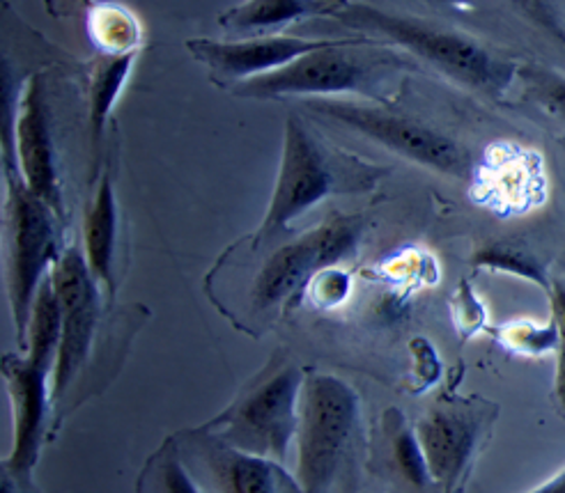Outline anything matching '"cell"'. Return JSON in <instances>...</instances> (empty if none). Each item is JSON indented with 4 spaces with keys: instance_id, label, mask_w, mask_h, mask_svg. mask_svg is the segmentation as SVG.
<instances>
[{
    "instance_id": "cell-1",
    "label": "cell",
    "mask_w": 565,
    "mask_h": 493,
    "mask_svg": "<svg viewBox=\"0 0 565 493\" xmlns=\"http://www.w3.org/2000/svg\"><path fill=\"white\" fill-rule=\"evenodd\" d=\"M382 170L359 159H350L327 150L310 133L299 115H290L282 133V152L276 184L267 212L253 232V248H260L282 229H288L306 212L318 207L322 200L341 193L371 191Z\"/></svg>"
},
{
    "instance_id": "cell-2",
    "label": "cell",
    "mask_w": 565,
    "mask_h": 493,
    "mask_svg": "<svg viewBox=\"0 0 565 493\" xmlns=\"http://www.w3.org/2000/svg\"><path fill=\"white\" fill-rule=\"evenodd\" d=\"M377 46V40L363 35L350 44L306 53L288 67L235 85L233 93L248 99L361 95L377 104L388 101L391 81L401 69H407V61L393 49Z\"/></svg>"
},
{
    "instance_id": "cell-3",
    "label": "cell",
    "mask_w": 565,
    "mask_h": 493,
    "mask_svg": "<svg viewBox=\"0 0 565 493\" xmlns=\"http://www.w3.org/2000/svg\"><path fill=\"white\" fill-rule=\"evenodd\" d=\"M6 175V282L19 350H25L28 324L40 287L63 255L58 218L42 197L25 186L17 159L3 150Z\"/></svg>"
},
{
    "instance_id": "cell-4",
    "label": "cell",
    "mask_w": 565,
    "mask_h": 493,
    "mask_svg": "<svg viewBox=\"0 0 565 493\" xmlns=\"http://www.w3.org/2000/svg\"><path fill=\"white\" fill-rule=\"evenodd\" d=\"M331 17L348 28H354V31H361V35H369L377 42L382 37L386 44L409 51L423 63L433 65L448 78L478 93L501 95L515 76V67L499 61L486 46L428 21L388 14L371 6L354 3L338 8Z\"/></svg>"
},
{
    "instance_id": "cell-5",
    "label": "cell",
    "mask_w": 565,
    "mask_h": 493,
    "mask_svg": "<svg viewBox=\"0 0 565 493\" xmlns=\"http://www.w3.org/2000/svg\"><path fill=\"white\" fill-rule=\"evenodd\" d=\"M359 395L341 376L306 374L299 397L297 484L301 493H327L341 469L359 422Z\"/></svg>"
},
{
    "instance_id": "cell-6",
    "label": "cell",
    "mask_w": 565,
    "mask_h": 493,
    "mask_svg": "<svg viewBox=\"0 0 565 493\" xmlns=\"http://www.w3.org/2000/svg\"><path fill=\"white\" fill-rule=\"evenodd\" d=\"M303 382V369L282 365L267 379L246 390L205 429L237 450L282 467L297 439Z\"/></svg>"
},
{
    "instance_id": "cell-7",
    "label": "cell",
    "mask_w": 565,
    "mask_h": 493,
    "mask_svg": "<svg viewBox=\"0 0 565 493\" xmlns=\"http://www.w3.org/2000/svg\"><path fill=\"white\" fill-rule=\"evenodd\" d=\"M363 229L365 221L361 216H331L295 242L280 246L253 282V306L260 312L295 310L310 282L354 255Z\"/></svg>"
},
{
    "instance_id": "cell-8",
    "label": "cell",
    "mask_w": 565,
    "mask_h": 493,
    "mask_svg": "<svg viewBox=\"0 0 565 493\" xmlns=\"http://www.w3.org/2000/svg\"><path fill=\"white\" fill-rule=\"evenodd\" d=\"M303 106L316 112L318 118L352 129L407 161L444 172L450 178H465L469 172V159L456 140L407 118V115L393 112L386 106L354 104L331 97L306 99Z\"/></svg>"
},
{
    "instance_id": "cell-9",
    "label": "cell",
    "mask_w": 565,
    "mask_h": 493,
    "mask_svg": "<svg viewBox=\"0 0 565 493\" xmlns=\"http://www.w3.org/2000/svg\"><path fill=\"white\" fill-rule=\"evenodd\" d=\"M51 282L63 308V342L51 379L53 401H58L88 361L99 324L102 285L88 267L86 253L76 246L63 250L51 271Z\"/></svg>"
},
{
    "instance_id": "cell-10",
    "label": "cell",
    "mask_w": 565,
    "mask_h": 493,
    "mask_svg": "<svg viewBox=\"0 0 565 493\" xmlns=\"http://www.w3.org/2000/svg\"><path fill=\"white\" fill-rule=\"evenodd\" d=\"M359 37L363 35H350V37L256 35V37H244L233 42L195 37V40H186V49L198 63H203L212 72V81L216 85H221V88H235V85L244 81L288 67L306 53L350 44Z\"/></svg>"
},
{
    "instance_id": "cell-11",
    "label": "cell",
    "mask_w": 565,
    "mask_h": 493,
    "mask_svg": "<svg viewBox=\"0 0 565 493\" xmlns=\"http://www.w3.org/2000/svg\"><path fill=\"white\" fill-rule=\"evenodd\" d=\"M3 379L12 406V450L3 463L6 482L28 486L42 452L53 374L19 354L3 358Z\"/></svg>"
},
{
    "instance_id": "cell-12",
    "label": "cell",
    "mask_w": 565,
    "mask_h": 493,
    "mask_svg": "<svg viewBox=\"0 0 565 493\" xmlns=\"http://www.w3.org/2000/svg\"><path fill=\"white\" fill-rule=\"evenodd\" d=\"M3 142L12 144L25 186L42 197L61 221H65V202L58 163H55L44 74H35L25 81L12 125V138L8 131H3Z\"/></svg>"
},
{
    "instance_id": "cell-13",
    "label": "cell",
    "mask_w": 565,
    "mask_h": 493,
    "mask_svg": "<svg viewBox=\"0 0 565 493\" xmlns=\"http://www.w3.org/2000/svg\"><path fill=\"white\" fill-rule=\"evenodd\" d=\"M473 193L480 205L501 216L539 210L547 197L545 163L522 144L499 142L478 165Z\"/></svg>"
},
{
    "instance_id": "cell-14",
    "label": "cell",
    "mask_w": 565,
    "mask_h": 493,
    "mask_svg": "<svg viewBox=\"0 0 565 493\" xmlns=\"http://www.w3.org/2000/svg\"><path fill=\"white\" fill-rule=\"evenodd\" d=\"M186 467H195L212 493H278V463L237 450L212 431H191L182 443Z\"/></svg>"
},
{
    "instance_id": "cell-15",
    "label": "cell",
    "mask_w": 565,
    "mask_h": 493,
    "mask_svg": "<svg viewBox=\"0 0 565 493\" xmlns=\"http://www.w3.org/2000/svg\"><path fill=\"white\" fill-rule=\"evenodd\" d=\"M414 429L426 452L433 482L450 491L462 478L473 454L480 431L478 418L460 406H437L428 416H423Z\"/></svg>"
},
{
    "instance_id": "cell-16",
    "label": "cell",
    "mask_w": 565,
    "mask_h": 493,
    "mask_svg": "<svg viewBox=\"0 0 565 493\" xmlns=\"http://www.w3.org/2000/svg\"><path fill=\"white\" fill-rule=\"evenodd\" d=\"M116 250H118V197L108 172L97 186L93 205L83 221V253L108 299L116 297Z\"/></svg>"
},
{
    "instance_id": "cell-17",
    "label": "cell",
    "mask_w": 565,
    "mask_h": 493,
    "mask_svg": "<svg viewBox=\"0 0 565 493\" xmlns=\"http://www.w3.org/2000/svg\"><path fill=\"white\" fill-rule=\"evenodd\" d=\"M333 12L335 8L327 0H244L242 6L223 12L218 25L223 31L256 37L299 19L331 17Z\"/></svg>"
},
{
    "instance_id": "cell-18",
    "label": "cell",
    "mask_w": 565,
    "mask_h": 493,
    "mask_svg": "<svg viewBox=\"0 0 565 493\" xmlns=\"http://www.w3.org/2000/svg\"><path fill=\"white\" fill-rule=\"evenodd\" d=\"M136 57H138V51L122 53V55H102L93 67L90 85H88V133H90V150H93L95 163L99 159L108 115L125 88Z\"/></svg>"
},
{
    "instance_id": "cell-19",
    "label": "cell",
    "mask_w": 565,
    "mask_h": 493,
    "mask_svg": "<svg viewBox=\"0 0 565 493\" xmlns=\"http://www.w3.org/2000/svg\"><path fill=\"white\" fill-rule=\"evenodd\" d=\"M63 342V308L51 276L40 287L25 337V358L53 374Z\"/></svg>"
},
{
    "instance_id": "cell-20",
    "label": "cell",
    "mask_w": 565,
    "mask_h": 493,
    "mask_svg": "<svg viewBox=\"0 0 565 493\" xmlns=\"http://www.w3.org/2000/svg\"><path fill=\"white\" fill-rule=\"evenodd\" d=\"M88 28L104 55H122L140 51V25L131 12L118 6L93 8Z\"/></svg>"
},
{
    "instance_id": "cell-21",
    "label": "cell",
    "mask_w": 565,
    "mask_h": 493,
    "mask_svg": "<svg viewBox=\"0 0 565 493\" xmlns=\"http://www.w3.org/2000/svg\"><path fill=\"white\" fill-rule=\"evenodd\" d=\"M471 265L476 269L492 271V274H508L522 280H529L543 289H552V282L547 278L545 267L539 262V257H533L529 250L513 246V244H488L478 248L471 257Z\"/></svg>"
},
{
    "instance_id": "cell-22",
    "label": "cell",
    "mask_w": 565,
    "mask_h": 493,
    "mask_svg": "<svg viewBox=\"0 0 565 493\" xmlns=\"http://www.w3.org/2000/svg\"><path fill=\"white\" fill-rule=\"evenodd\" d=\"M391 448H393V459L395 467H398L401 475L416 489H426L433 482L430 469H428V459L426 452L420 448V441L416 437V429L409 427L401 416L398 422L393 427L391 433Z\"/></svg>"
},
{
    "instance_id": "cell-23",
    "label": "cell",
    "mask_w": 565,
    "mask_h": 493,
    "mask_svg": "<svg viewBox=\"0 0 565 493\" xmlns=\"http://www.w3.org/2000/svg\"><path fill=\"white\" fill-rule=\"evenodd\" d=\"M501 340L508 350H513L518 354L543 356L550 352H558L561 333L554 319L545 326H539L533 322H513L501 329Z\"/></svg>"
},
{
    "instance_id": "cell-24",
    "label": "cell",
    "mask_w": 565,
    "mask_h": 493,
    "mask_svg": "<svg viewBox=\"0 0 565 493\" xmlns=\"http://www.w3.org/2000/svg\"><path fill=\"white\" fill-rule=\"evenodd\" d=\"M154 493H203L178 450L163 448L154 467Z\"/></svg>"
},
{
    "instance_id": "cell-25",
    "label": "cell",
    "mask_w": 565,
    "mask_h": 493,
    "mask_svg": "<svg viewBox=\"0 0 565 493\" xmlns=\"http://www.w3.org/2000/svg\"><path fill=\"white\" fill-rule=\"evenodd\" d=\"M522 78L531 97L565 122V78L545 69H524Z\"/></svg>"
},
{
    "instance_id": "cell-26",
    "label": "cell",
    "mask_w": 565,
    "mask_h": 493,
    "mask_svg": "<svg viewBox=\"0 0 565 493\" xmlns=\"http://www.w3.org/2000/svg\"><path fill=\"white\" fill-rule=\"evenodd\" d=\"M350 289H352L350 276L338 267H331V269L322 271L313 282H310L306 294L313 299V303L318 308H335L348 299Z\"/></svg>"
},
{
    "instance_id": "cell-27",
    "label": "cell",
    "mask_w": 565,
    "mask_h": 493,
    "mask_svg": "<svg viewBox=\"0 0 565 493\" xmlns=\"http://www.w3.org/2000/svg\"><path fill=\"white\" fill-rule=\"evenodd\" d=\"M531 19L543 23L550 31H556V17L552 10V0H513Z\"/></svg>"
},
{
    "instance_id": "cell-28",
    "label": "cell",
    "mask_w": 565,
    "mask_h": 493,
    "mask_svg": "<svg viewBox=\"0 0 565 493\" xmlns=\"http://www.w3.org/2000/svg\"><path fill=\"white\" fill-rule=\"evenodd\" d=\"M95 0H46V10L53 17H72L76 12H90Z\"/></svg>"
},
{
    "instance_id": "cell-29",
    "label": "cell",
    "mask_w": 565,
    "mask_h": 493,
    "mask_svg": "<svg viewBox=\"0 0 565 493\" xmlns=\"http://www.w3.org/2000/svg\"><path fill=\"white\" fill-rule=\"evenodd\" d=\"M550 299H552V319L558 326L561 337L565 340V285L554 282L550 289Z\"/></svg>"
},
{
    "instance_id": "cell-30",
    "label": "cell",
    "mask_w": 565,
    "mask_h": 493,
    "mask_svg": "<svg viewBox=\"0 0 565 493\" xmlns=\"http://www.w3.org/2000/svg\"><path fill=\"white\" fill-rule=\"evenodd\" d=\"M556 399L558 404L565 409V340L561 337V344H558V352H556Z\"/></svg>"
},
{
    "instance_id": "cell-31",
    "label": "cell",
    "mask_w": 565,
    "mask_h": 493,
    "mask_svg": "<svg viewBox=\"0 0 565 493\" xmlns=\"http://www.w3.org/2000/svg\"><path fill=\"white\" fill-rule=\"evenodd\" d=\"M529 493H565V469L558 471L554 478H550L545 484L535 486Z\"/></svg>"
},
{
    "instance_id": "cell-32",
    "label": "cell",
    "mask_w": 565,
    "mask_h": 493,
    "mask_svg": "<svg viewBox=\"0 0 565 493\" xmlns=\"http://www.w3.org/2000/svg\"><path fill=\"white\" fill-rule=\"evenodd\" d=\"M327 3H331L335 10H338V8H348V6H352L350 0H327Z\"/></svg>"
}]
</instances>
